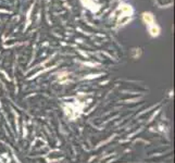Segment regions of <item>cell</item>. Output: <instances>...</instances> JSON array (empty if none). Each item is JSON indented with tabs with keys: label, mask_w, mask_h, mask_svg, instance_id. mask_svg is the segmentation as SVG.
<instances>
[{
	"label": "cell",
	"mask_w": 175,
	"mask_h": 163,
	"mask_svg": "<svg viewBox=\"0 0 175 163\" xmlns=\"http://www.w3.org/2000/svg\"><path fill=\"white\" fill-rule=\"evenodd\" d=\"M143 21H144L146 23V25L148 26V25L155 23V16H153V14L150 12H144L143 13Z\"/></svg>",
	"instance_id": "3957f363"
},
{
	"label": "cell",
	"mask_w": 175,
	"mask_h": 163,
	"mask_svg": "<svg viewBox=\"0 0 175 163\" xmlns=\"http://www.w3.org/2000/svg\"><path fill=\"white\" fill-rule=\"evenodd\" d=\"M148 27V32H149V34H150L152 37H158L160 35V33H161V28H160V26L156 23H153V24H150L147 26Z\"/></svg>",
	"instance_id": "7a4b0ae2"
},
{
	"label": "cell",
	"mask_w": 175,
	"mask_h": 163,
	"mask_svg": "<svg viewBox=\"0 0 175 163\" xmlns=\"http://www.w3.org/2000/svg\"><path fill=\"white\" fill-rule=\"evenodd\" d=\"M120 9H121V11L123 12L122 16H128V15H132V13H133V9L131 8V6H128V5H122L120 7Z\"/></svg>",
	"instance_id": "277c9868"
},
{
	"label": "cell",
	"mask_w": 175,
	"mask_h": 163,
	"mask_svg": "<svg viewBox=\"0 0 175 163\" xmlns=\"http://www.w3.org/2000/svg\"><path fill=\"white\" fill-rule=\"evenodd\" d=\"M82 3H83L87 9H89L90 11H92V12H97V11L100 9V6L97 5L96 2L92 1V0H82Z\"/></svg>",
	"instance_id": "6da1fadb"
}]
</instances>
